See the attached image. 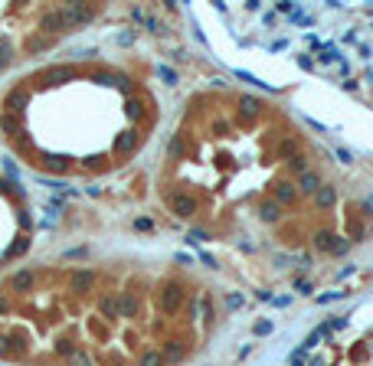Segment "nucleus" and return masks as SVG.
I'll return each mask as SVG.
<instances>
[{
  "mask_svg": "<svg viewBox=\"0 0 373 366\" xmlns=\"http://www.w3.org/2000/svg\"><path fill=\"white\" fill-rule=\"evenodd\" d=\"M147 288L111 268L46 265L0 281V363L170 366L190 340L144 317Z\"/></svg>",
  "mask_w": 373,
  "mask_h": 366,
  "instance_id": "1",
  "label": "nucleus"
},
{
  "mask_svg": "<svg viewBox=\"0 0 373 366\" xmlns=\"http://www.w3.org/2000/svg\"><path fill=\"white\" fill-rule=\"evenodd\" d=\"M144 102L99 65H53L3 98V134L26 163L56 173L102 170L138 141Z\"/></svg>",
  "mask_w": 373,
  "mask_h": 366,
  "instance_id": "2",
  "label": "nucleus"
},
{
  "mask_svg": "<svg viewBox=\"0 0 373 366\" xmlns=\"http://www.w3.org/2000/svg\"><path fill=\"white\" fill-rule=\"evenodd\" d=\"M3 53H10V43H7V40H3V36H0V62H3V59H7V56Z\"/></svg>",
  "mask_w": 373,
  "mask_h": 366,
  "instance_id": "3",
  "label": "nucleus"
}]
</instances>
